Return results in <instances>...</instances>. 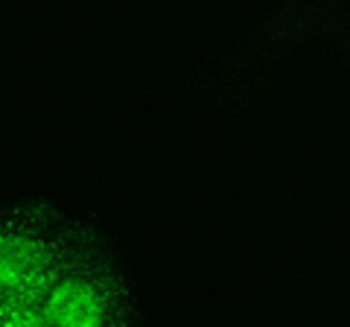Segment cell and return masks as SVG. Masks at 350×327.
Segmentation results:
<instances>
[{
  "label": "cell",
  "mask_w": 350,
  "mask_h": 327,
  "mask_svg": "<svg viewBox=\"0 0 350 327\" xmlns=\"http://www.w3.org/2000/svg\"><path fill=\"white\" fill-rule=\"evenodd\" d=\"M0 327H152L126 231L64 193L0 196Z\"/></svg>",
  "instance_id": "obj_1"
}]
</instances>
